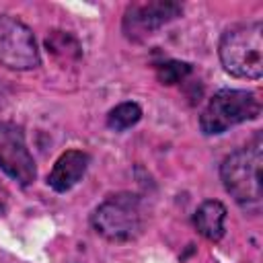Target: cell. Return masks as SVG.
<instances>
[{
	"instance_id": "11",
	"label": "cell",
	"mask_w": 263,
	"mask_h": 263,
	"mask_svg": "<svg viewBox=\"0 0 263 263\" xmlns=\"http://www.w3.org/2000/svg\"><path fill=\"white\" fill-rule=\"evenodd\" d=\"M45 47L47 51H51L55 58H62V60H78L82 53L76 37H72L66 31H51L49 37L45 39Z\"/></svg>"
},
{
	"instance_id": "7",
	"label": "cell",
	"mask_w": 263,
	"mask_h": 263,
	"mask_svg": "<svg viewBox=\"0 0 263 263\" xmlns=\"http://www.w3.org/2000/svg\"><path fill=\"white\" fill-rule=\"evenodd\" d=\"M0 168L23 187L31 185L37 177L33 154L21 127L14 123H0Z\"/></svg>"
},
{
	"instance_id": "5",
	"label": "cell",
	"mask_w": 263,
	"mask_h": 263,
	"mask_svg": "<svg viewBox=\"0 0 263 263\" xmlns=\"http://www.w3.org/2000/svg\"><path fill=\"white\" fill-rule=\"evenodd\" d=\"M0 64L10 70H33L41 64L33 31L10 14H0Z\"/></svg>"
},
{
	"instance_id": "9",
	"label": "cell",
	"mask_w": 263,
	"mask_h": 263,
	"mask_svg": "<svg viewBox=\"0 0 263 263\" xmlns=\"http://www.w3.org/2000/svg\"><path fill=\"white\" fill-rule=\"evenodd\" d=\"M226 205L218 199H205L193 214V224L201 236L212 242H218L226 230Z\"/></svg>"
},
{
	"instance_id": "12",
	"label": "cell",
	"mask_w": 263,
	"mask_h": 263,
	"mask_svg": "<svg viewBox=\"0 0 263 263\" xmlns=\"http://www.w3.org/2000/svg\"><path fill=\"white\" fill-rule=\"evenodd\" d=\"M189 74H191V64H187V62L168 60V62H162L156 66V78L160 84H177Z\"/></svg>"
},
{
	"instance_id": "4",
	"label": "cell",
	"mask_w": 263,
	"mask_h": 263,
	"mask_svg": "<svg viewBox=\"0 0 263 263\" xmlns=\"http://www.w3.org/2000/svg\"><path fill=\"white\" fill-rule=\"evenodd\" d=\"M261 113V103L253 90L222 88L214 92L199 115V127L205 136H218L226 129L251 121Z\"/></svg>"
},
{
	"instance_id": "10",
	"label": "cell",
	"mask_w": 263,
	"mask_h": 263,
	"mask_svg": "<svg viewBox=\"0 0 263 263\" xmlns=\"http://www.w3.org/2000/svg\"><path fill=\"white\" fill-rule=\"evenodd\" d=\"M142 119V107L138 103H119L117 107H113L107 115V125L113 132H125L129 127H134L138 121Z\"/></svg>"
},
{
	"instance_id": "8",
	"label": "cell",
	"mask_w": 263,
	"mask_h": 263,
	"mask_svg": "<svg viewBox=\"0 0 263 263\" xmlns=\"http://www.w3.org/2000/svg\"><path fill=\"white\" fill-rule=\"evenodd\" d=\"M88 154L82 150H66L53 164L51 173L47 175V185L58 191L66 193L70 191L78 181H82L86 168H88Z\"/></svg>"
},
{
	"instance_id": "6",
	"label": "cell",
	"mask_w": 263,
	"mask_h": 263,
	"mask_svg": "<svg viewBox=\"0 0 263 263\" xmlns=\"http://www.w3.org/2000/svg\"><path fill=\"white\" fill-rule=\"evenodd\" d=\"M181 14H183V6L175 0L132 2L123 12L121 29L129 41H142Z\"/></svg>"
},
{
	"instance_id": "1",
	"label": "cell",
	"mask_w": 263,
	"mask_h": 263,
	"mask_svg": "<svg viewBox=\"0 0 263 263\" xmlns=\"http://www.w3.org/2000/svg\"><path fill=\"white\" fill-rule=\"evenodd\" d=\"M261 162H263V140L257 134L247 146L230 152L220 164V179L224 189L245 210H259L261 189Z\"/></svg>"
},
{
	"instance_id": "13",
	"label": "cell",
	"mask_w": 263,
	"mask_h": 263,
	"mask_svg": "<svg viewBox=\"0 0 263 263\" xmlns=\"http://www.w3.org/2000/svg\"><path fill=\"white\" fill-rule=\"evenodd\" d=\"M0 191H2V189H0ZM2 199H4V197H0V201H2ZM0 210H2V205H0Z\"/></svg>"
},
{
	"instance_id": "3",
	"label": "cell",
	"mask_w": 263,
	"mask_h": 263,
	"mask_svg": "<svg viewBox=\"0 0 263 263\" xmlns=\"http://www.w3.org/2000/svg\"><path fill=\"white\" fill-rule=\"evenodd\" d=\"M95 232L111 242H129L144 230V205L140 195L123 191L109 195L90 216Z\"/></svg>"
},
{
	"instance_id": "2",
	"label": "cell",
	"mask_w": 263,
	"mask_h": 263,
	"mask_svg": "<svg viewBox=\"0 0 263 263\" xmlns=\"http://www.w3.org/2000/svg\"><path fill=\"white\" fill-rule=\"evenodd\" d=\"M218 55L224 70L236 78L257 80L263 74V25L238 23L222 33Z\"/></svg>"
}]
</instances>
